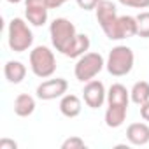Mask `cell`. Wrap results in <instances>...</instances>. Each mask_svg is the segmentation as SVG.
<instances>
[{"label":"cell","instance_id":"obj_1","mask_svg":"<svg viewBox=\"0 0 149 149\" xmlns=\"http://www.w3.org/2000/svg\"><path fill=\"white\" fill-rule=\"evenodd\" d=\"M133 63H135V54L133 51L128 47V46H116L109 51V56L105 60V68L111 76L114 77H123V76H128L133 68Z\"/></svg>","mask_w":149,"mask_h":149},{"label":"cell","instance_id":"obj_2","mask_svg":"<svg viewBox=\"0 0 149 149\" xmlns=\"http://www.w3.org/2000/svg\"><path fill=\"white\" fill-rule=\"evenodd\" d=\"M7 44L11 51L23 53L28 51L33 44V33L28 23L23 18H13L7 26Z\"/></svg>","mask_w":149,"mask_h":149},{"label":"cell","instance_id":"obj_3","mask_svg":"<svg viewBox=\"0 0 149 149\" xmlns=\"http://www.w3.org/2000/svg\"><path fill=\"white\" fill-rule=\"evenodd\" d=\"M30 70L39 79H47L56 72V56L47 46H35L30 51Z\"/></svg>","mask_w":149,"mask_h":149},{"label":"cell","instance_id":"obj_4","mask_svg":"<svg viewBox=\"0 0 149 149\" xmlns=\"http://www.w3.org/2000/svg\"><path fill=\"white\" fill-rule=\"evenodd\" d=\"M77 30L74 26V23L67 18H56L49 25V37L51 44L58 53H65V49L72 44V40L76 39Z\"/></svg>","mask_w":149,"mask_h":149},{"label":"cell","instance_id":"obj_5","mask_svg":"<svg viewBox=\"0 0 149 149\" xmlns=\"http://www.w3.org/2000/svg\"><path fill=\"white\" fill-rule=\"evenodd\" d=\"M104 67H105V60L100 53H84L76 61L74 76L81 83H88V81H91L98 76L104 70Z\"/></svg>","mask_w":149,"mask_h":149},{"label":"cell","instance_id":"obj_6","mask_svg":"<svg viewBox=\"0 0 149 149\" xmlns=\"http://www.w3.org/2000/svg\"><path fill=\"white\" fill-rule=\"evenodd\" d=\"M68 90V83L67 79L63 77H54V79H47V81H42L35 93H37V98L40 100H56V98H61Z\"/></svg>","mask_w":149,"mask_h":149},{"label":"cell","instance_id":"obj_7","mask_svg":"<svg viewBox=\"0 0 149 149\" xmlns=\"http://www.w3.org/2000/svg\"><path fill=\"white\" fill-rule=\"evenodd\" d=\"M111 40H123L137 35V18L135 16H118L112 28L105 33Z\"/></svg>","mask_w":149,"mask_h":149},{"label":"cell","instance_id":"obj_8","mask_svg":"<svg viewBox=\"0 0 149 149\" xmlns=\"http://www.w3.org/2000/svg\"><path fill=\"white\" fill-rule=\"evenodd\" d=\"M83 100L90 109L102 107L104 102H107V90H105L104 83L97 81V79L88 81L83 88Z\"/></svg>","mask_w":149,"mask_h":149},{"label":"cell","instance_id":"obj_9","mask_svg":"<svg viewBox=\"0 0 149 149\" xmlns=\"http://www.w3.org/2000/svg\"><path fill=\"white\" fill-rule=\"evenodd\" d=\"M25 16L26 21L33 26L46 25L49 16V7L46 6V0H25Z\"/></svg>","mask_w":149,"mask_h":149},{"label":"cell","instance_id":"obj_10","mask_svg":"<svg viewBox=\"0 0 149 149\" xmlns=\"http://www.w3.org/2000/svg\"><path fill=\"white\" fill-rule=\"evenodd\" d=\"M95 14H97V21L100 28L104 30V33H107L118 19V9L111 0H102L95 9Z\"/></svg>","mask_w":149,"mask_h":149},{"label":"cell","instance_id":"obj_11","mask_svg":"<svg viewBox=\"0 0 149 149\" xmlns=\"http://www.w3.org/2000/svg\"><path fill=\"white\" fill-rule=\"evenodd\" d=\"M126 139L132 146L149 144V125L147 123H132V125H128Z\"/></svg>","mask_w":149,"mask_h":149},{"label":"cell","instance_id":"obj_12","mask_svg":"<svg viewBox=\"0 0 149 149\" xmlns=\"http://www.w3.org/2000/svg\"><path fill=\"white\" fill-rule=\"evenodd\" d=\"M128 114V105L123 104H107L105 111V125L109 128H119Z\"/></svg>","mask_w":149,"mask_h":149},{"label":"cell","instance_id":"obj_13","mask_svg":"<svg viewBox=\"0 0 149 149\" xmlns=\"http://www.w3.org/2000/svg\"><path fill=\"white\" fill-rule=\"evenodd\" d=\"M83 111V102L77 95H72V93H65L60 100V112L65 118H77Z\"/></svg>","mask_w":149,"mask_h":149},{"label":"cell","instance_id":"obj_14","mask_svg":"<svg viewBox=\"0 0 149 149\" xmlns=\"http://www.w3.org/2000/svg\"><path fill=\"white\" fill-rule=\"evenodd\" d=\"M4 76L11 84H19L26 77V67L18 60H9L4 65Z\"/></svg>","mask_w":149,"mask_h":149},{"label":"cell","instance_id":"obj_15","mask_svg":"<svg viewBox=\"0 0 149 149\" xmlns=\"http://www.w3.org/2000/svg\"><path fill=\"white\" fill-rule=\"evenodd\" d=\"M90 46H91L90 37H88L86 33H77L76 39L72 40V44L65 49L63 56H67V58H76V60H77L79 56H83L84 53L90 51Z\"/></svg>","mask_w":149,"mask_h":149},{"label":"cell","instance_id":"obj_16","mask_svg":"<svg viewBox=\"0 0 149 149\" xmlns=\"http://www.w3.org/2000/svg\"><path fill=\"white\" fill-rule=\"evenodd\" d=\"M35 111V98L28 93H19L14 98V114L19 118H28Z\"/></svg>","mask_w":149,"mask_h":149},{"label":"cell","instance_id":"obj_17","mask_svg":"<svg viewBox=\"0 0 149 149\" xmlns=\"http://www.w3.org/2000/svg\"><path fill=\"white\" fill-rule=\"evenodd\" d=\"M130 102H132L130 100V91L121 83H114L107 90V104H123V105H128Z\"/></svg>","mask_w":149,"mask_h":149},{"label":"cell","instance_id":"obj_18","mask_svg":"<svg viewBox=\"0 0 149 149\" xmlns=\"http://www.w3.org/2000/svg\"><path fill=\"white\" fill-rule=\"evenodd\" d=\"M130 100L137 105H142L149 100V83L147 81H137L130 90Z\"/></svg>","mask_w":149,"mask_h":149},{"label":"cell","instance_id":"obj_19","mask_svg":"<svg viewBox=\"0 0 149 149\" xmlns=\"http://www.w3.org/2000/svg\"><path fill=\"white\" fill-rule=\"evenodd\" d=\"M135 18H137V35L142 39H149V11H142Z\"/></svg>","mask_w":149,"mask_h":149},{"label":"cell","instance_id":"obj_20","mask_svg":"<svg viewBox=\"0 0 149 149\" xmlns=\"http://www.w3.org/2000/svg\"><path fill=\"white\" fill-rule=\"evenodd\" d=\"M61 149H86V142L77 135H72L61 142Z\"/></svg>","mask_w":149,"mask_h":149},{"label":"cell","instance_id":"obj_21","mask_svg":"<svg viewBox=\"0 0 149 149\" xmlns=\"http://www.w3.org/2000/svg\"><path fill=\"white\" fill-rule=\"evenodd\" d=\"M119 4L133 9H147L149 7V0H118Z\"/></svg>","mask_w":149,"mask_h":149},{"label":"cell","instance_id":"obj_22","mask_svg":"<svg viewBox=\"0 0 149 149\" xmlns=\"http://www.w3.org/2000/svg\"><path fill=\"white\" fill-rule=\"evenodd\" d=\"M76 2L83 11H93V9H97V6L102 0H76Z\"/></svg>","mask_w":149,"mask_h":149},{"label":"cell","instance_id":"obj_23","mask_svg":"<svg viewBox=\"0 0 149 149\" xmlns=\"http://www.w3.org/2000/svg\"><path fill=\"white\" fill-rule=\"evenodd\" d=\"M0 149H18V142L13 139H0Z\"/></svg>","mask_w":149,"mask_h":149},{"label":"cell","instance_id":"obj_24","mask_svg":"<svg viewBox=\"0 0 149 149\" xmlns=\"http://www.w3.org/2000/svg\"><path fill=\"white\" fill-rule=\"evenodd\" d=\"M139 107H140V118H142L144 121H149V100L144 102V104L139 105Z\"/></svg>","mask_w":149,"mask_h":149},{"label":"cell","instance_id":"obj_25","mask_svg":"<svg viewBox=\"0 0 149 149\" xmlns=\"http://www.w3.org/2000/svg\"><path fill=\"white\" fill-rule=\"evenodd\" d=\"M68 0H46V6L49 7V9H58V7H61L63 4H67Z\"/></svg>","mask_w":149,"mask_h":149},{"label":"cell","instance_id":"obj_26","mask_svg":"<svg viewBox=\"0 0 149 149\" xmlns=\"http://www.w3.org/2000/svg\"><path fill=\"white\" fill-rule=\"evenodd\" d=\"M6 2H9V4H19V2H23V0H6Z\"/></svg>","mask_w":149,"mask_h":149}]
</instances>
